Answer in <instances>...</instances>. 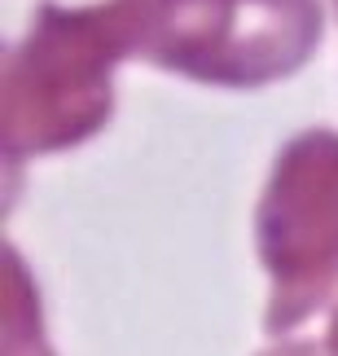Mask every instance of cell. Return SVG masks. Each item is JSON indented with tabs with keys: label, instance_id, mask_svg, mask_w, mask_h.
I'll use <instances>...</instances> for the list:
<instances>
[{
	"label": "cell",
	"instance_id": "6da1fadb",
	"mask_svg": "<svg viewBox=\"0 0 338 356\" xmlns=\"http://www.w3.org/2000/svg\"><path fill=\"white\" fill-rule=\"evenodd\" d=\"M277 207L307 216H264V246L268 264L286 291H307V304L326 295V277L338 259V211L321 216L338 202V141L334 136H307L290 149V159L277 168L273 198Z\"/></svg>",
	"mask_w": 338,
	"mask_h": 356
}]
</instances>
